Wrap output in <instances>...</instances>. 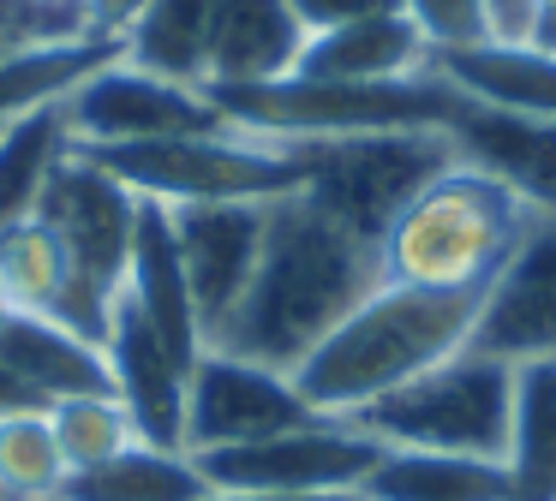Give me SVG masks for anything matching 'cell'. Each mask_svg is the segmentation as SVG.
I'll list each match as a JSON object with an SVG mask.
<instances>
[{
	"instance_id": "7c38bea8",
	"label": "cell",
	"mask_w": 556,
	"mask_h": 501,
	"mask_svg": "<svg viewBox=\"0 0 556 501\" xmlns=\"http://www.w3.org/2000/svg\"><path fill=\"white\" fill-rule=\"evenodd\" d=\"M168 221L186 262L198 329H204V346H210L222 334V322L233 317V305L245 298V286H252L269 203H168Z\"/></svg>"
},
{
	"instance_id": "e575fe53",
	"label": "cell",
	"mask_w": 556,
	"mask_h": 501,
	"mask_svg": "<svg viewBox=\"0 0 556 501\" xmlns=\"http://www.w3.org/2000/svg\"><path fill=\"white\" fill-rule=\"evenodd\" d=\"M7 406H42V400H37V394H25L7 370H0V412H7Z\"/></svg>"
},
{
	"instance_id": "5bb4252c",
	"label": "cell",
	"mask_w": 556,
	"mask_h": 501,
	"mask_svg": "<svg viewBox=\"0 0 556 501\" xmlns=\"http://www.w3.org/2000/svg\"><path fill=\"white\" fill-rule=\"evenodd\" d=\"M0 281H7L18 310L49 317L61 329H73L78 341L102 346V334H109V293L78 269L66 239L42 215L0 233Z\"/></svg>"
},
{
	"instance_id": "6da1fadb",
	"label": "cell",
	"mask_w": 556,
	"mask_h": 501,
	"mask_svg": "<svg viewBox=\"0 0 556 501\" xmlns=\"http://www.w3.org/2000/svg\"><path fill=\"white\" fill-rule=\"evenodd\" d=\"M377 281H383V269H377L371 239L341 227L305 191L276 197L252 286L210 346L269 370H293Z\"/></svg>"
},
{
	"instance_id": "603a6c76",
	"label": "cell",
	"mask_w": 556,
	"mask_h": 501,
	"mask_svg": "<svg viewBox=\"0 0 556 501\" xmlns=\"http://www.w3.org/2000/svg\"><path fill=\"white\" fill-rule=\"evenodd\" d=\"M216 12L222 0H144V12L121 30V60L138 72H156V78L204 84Z\"/></svg>"
},
{
	"instance_id": "3957f363",
	"label": "cell",
	"mask_w": 556,
	"mask_h": 501,
	"mask_svg": "<svg viewBox=\"0 0 556 501\" xmlns=\"http://www.w3.org/2000/svg\"><path fill=\"white\" fill-rule=\"evenodd\" d=\"M532 227V209L503 185L455 155L431 185L413 191V203L377 239V269L395 286L425 293H484L520 233Z\"/></svg>"
},
{
	"instance_id": "9c48e42d",
	"label": "cell",
	"mask_w": 556,
	"mask_h": 501,
	"mask_svg": "<svg viewBox=\"0 0 556 501\" xmlns=\"http://www.w3.org/2000/svg\"><path fill=\"white\" fill-rule=\"evenodd\" d=\"M66 131H73V150H90V143L204 138V131H228V119L210 102L204 84L156 78L126 60H109L66 95Z\"/></svg>"
},
{
	"instance_id": "7a4b0ae2",
	"label": "cell",
	"mask_w": 556,
	"mask_h": 501,
	"mask_svg": "<svg viewBox=\"0 0 556 501\" xmlns=\"http://www.w3.org/2000/svg\"><path fill=\"white\" fill-rule=\"evenodd\" d=\"M479 298L484 293H425L377 281L288 376L317 418H359L431 364L467 352Z\"/></svg>"
},
{
	"instance_id": "ab89813d",
	"label": "cell",
	"mask_w": 556,
	"mask_h": 501,
	"mask_svg": "<svg viewBox=\"0 0 556 501\" xmlns=\"http://www.w3.org/2000/svg\"><path fill=\"white\" fill-rule=\"evenodd\" d=\"M359 501H365V496H359Z\"/></svg>"
},
{
	"instance_id": "d6986e66",
	"label": "cell",
	"mask_w": 556,
	"mask_h": 501,
	"mask_svg": "<svg viewBox=\"0 0 556 501\" xmlns=\"http://www.w3.org/2000/svg\"><path fill=\"white\" fill-rule=\"evenodd\" d=\"M431 72V42L407 12L336 24V30L305 36L300 66L288 78H348V84H383V78H419Z\"/></svg>"
},
{
	"instance_id": "f546056e",
	"label": "cell",
	"mask_w": 556,
	"mask_h": 501,
	"mask_svg": "<svg viewBox=\"0 0 556 501\" xmlns=\"http://www.w3.org/2000/svg\"><path fill=\"white\" fill-rule=\"evenodd\" d=\"M305 36L336 30V24H359V18H383V12H407L401 0H293Z\"/></svg>"
},
{
	"instance_id": "5b68a950",
	"label": "cell",
	"mask_w": 556,
	"mask_h": 501,
	"mask_svg": "<svg viewBox=\"0 0 556 501\" xmlns=\"http://www.w3.org/2000/svg\"><path fill=\"white\" fill-rule=\"evenodd\" d=\"M78 155L156 203H276L312 185V143H269L233 126L204 138L90 143Z\"/></svg>"
},
{
	"instance_id": "e0dca14e",
	"label": "cell",
	"mask_w": 556,
	"mask_h": 501,
	"mask_svg": "<svg viewBox=\"0 0 556 501\" xmlns=\"http://www.w3.org/2000/svg\"><path fill=\"white\" fill-rule=\"evenodd\" d=\"M431 72L472 107L496 114H527V119H556V48L544 42H467V48H437Z\"/></svg>"
},
{
	"instance_id": "d590c367",
	"label": "cell",
	"mask_w": 556,
	"mask_h": 501,
	"mask_svg": "<svg viewBox=\"0 0 556 501\" xmlns=\"http://www.w3.org/2000/svg\"><path fill=\"white\" fill-rule=\"evenodd\" d=\"M37 7H54V12H85L90 0H37ZM85 18H90V12H85Z\"/></svg>"
},
{
	"instance_id": "ba28073f",
	"label": "cell",
	"mask_w": 556,
	"mask_h": 501,
	"mask_svg": "<svg viewBox=\"0 0 556 501\" xmlns=\"http://www.w3.org/2000/svg\"><path fill=\"white\" fill-rule=\"evenodd\" d=\"M210 489H264V496H359L383 460V441L353 418H312L240 448L192 453Z\"/></svg>"
},
{
	"instance_id": "8fae6325",
	"label": "cell",
	"mask_w": 556,
	"mask_h": 501,
	"mask_svg": "<svg viewBox=\"0 0 556 501\" xmlns=\"http://www.w3.org/2000/svg\"><path fill=\"white\" fill-rule=\"evenodd\" d=\"M467 352L496 364L556 358V215H532L520 245L484 286Z\"/></svg>"
},
{
	"instance_id": "277c9868",
	"label": "cell",
	"mask_w": 556,
	"mask_h": 501,
	"mask_svg": "<svg viewBox=\"0 0 556 501\" xmlns=\"http://www.w3.org/2000/svg\"><path fill=\"white\" fill-rule=\"evenodd\" d=\"M233 131L269 143H336L377 131H448L467 107L437 72L383 84L348 78H276V84H204Z\"/></svg>"
},
{
	"instance_id": "4fadbf2b",
	"label": "cell",
	"mask_w": 556,
	"mask_h": 501,
	"mask_svg": "<svg viewBox=\"0 0 556 501\" xmlns=\"http://www.w3.org/2000/svg\"><path fill=\"white\" fill-rule=\"evenodd\" d=\"M37 215L66 239L73 262L102 286V293H121L126 281V251H132V227H138V191L121 185L114 174H102L97 162H85L78 150H66L54 162L49 185H42Z\"/></svg>"
},
{
	"instance_id": "ac0fdd59",
	"label": "cell",
	"mask_w": 556,
	"mask_h": 501,
	"mask_svg": "<svg viewBox=\"0 0 556 501\" xmlns=\"http://www.w3.org/2000/svg\"><path fill=\"white\" fill-rule=\"evenodd\" d=\"M121 293L144 310V322L168 341V352L192 370L198 352H204V329H198V310H192V286H186V262H180V245H174L168 203L156 197H138V227H132V251H126Z\"/></svg>"
},
{
	"instance_id": "ffe728a7",
	"label": "cell",
	"mask_w": 556,
	"mask_h": 501,
	"mask_svg": "<svg viewBox=\"0 0 556 501\" xmlns=\"http://www.w3.org/2000/svg\"><path fill=\"white\" fill-rule=\"evenodd\" d=\"M305 24L293 0H222L204 84H276L300 66Z\"/></svg>"
},
{
	"instance_id": "484cf974",
	"label": "cell",
	"mask_w": 556,
	"mask_h": 501,
	"mask_svg": "<svg viewBox=\"0 0 556 501\" xmlns=\"http://www.w3.org/2000/svg\"><path fill=\"white\" fill-rule=\"evenodd\" d=\"M204 489L210 484H204L192 453H168V448L138 441V448L114 453L109 465L73 472L61 501H198Z\"/></svg>"
},
{
	"instance_id": "d6a6232c",
	"label": "cell",
	"mask_w": 556,
	"mask_h": 501,
	"mask_svg": "<svg viewBox=\"0 0 556 501\" xmlns=\"http://www.w3.org/2000/svg\"><path fill=\"white\" fill-rule=\"evenodd\" d=\"M198 501H359V496H264V489H204Z\"/></svg>"
},
{
	"instance_id": "4316f807",
	"label": "cell",
	"mask_w": 556,
	"mask_h": 501,
	"mask_svg": "<svg viewBox=\"0 0 556 501\" xmlns=\"http://www.w3.org/2000/svg\"><path fill=\"white\" fill-rule=\"evenodd\" d=\"M66 453L54 441L49 406L0 412V501H49L66 489Z\"/></svg>"
},
{
	"instance_id": "7402d4cb",
	"label": "cell",
	"mask_w": 556,
	"mask_h": 501,
	"mask_svg": "<svg viewBox=\"0 0 556 501\" xmlns=\"http://www.w3.org/2000/svg\"><path fill=\"white\" fill-rule=\"evenodd\" d=\"M365 501H508V465L479 453L383 448L377 472L359 489Z\"/></svg>"
},
{
	"instance_id": "f35d334b",
	"label": "cell",
	"mask_w": 556,
	"mask_h": 501,
	"mask_svg": "<svg viewBox=\"0 0 556 501\" xmlns=\"http://www.w3.org/2000/svg\"><path fill=\"white\" fill-rule=\"evenodd\" d=\"M49 501H61V496H49Z\"/></svg>"
},
{
	"instance_id": "cb8c5ba5",
	"label": "cell",
	"mask_w": 556,
	"mask_h": 501,
	"mask_svg": "<svg viewBox=\"0 0 556 501\" xmlns=\"http://www.w3.org/2000/svg\"><path fill=\"white\" fill-rule=\"evenodd\" d=\"M508 501H556V358L515 364L508 418Z\"/></svg>"
},
{
	"instance_id": "f1b7e54d",
	"label": "cell",
	"mask_w": 556,
	"mask_h": 501,
	"mask_svg": "<svg viewBox=\"0 0 556 501\" xmlns=\"http://www.w3.org/2000/svg\"><path fill=\"white\" fill-rule=\"evenodd\" d=\"M407 18L419 24V36L437 48H467V42H491L496 18H491V0H401Z\"/></svg>"
},
{
	"instance_id": "8d00e7d4",
	"label": "cell",
	"mask_w": 556,
	"mask_h": 501,
	"mask_svg": "<svg viewBox=\"0 0 556 501\" xmlns=\"http://www.w3.org/2000/svg\"><path fill=\"white\" fill-rule=\"evenodd\" d=\"M13 310L18 305H13V293H7V281H0V329H7V317H13Z\"/></svg>"
},
{
	"instance_id": "9a60e30c",
	"label": "cell",
	"mask_w": 556,
	"mask_h": 501,
	"mask_svg": "<svg viewBox=\"0 0 556 501\" xmlns=\"http://www.w3.org/2000/svg\"><path fill=\"white\" fill-rule=\"evenodd\" d=\"M102 352H109L114 394L126 400V412H132V424H138V441L168 448V453H186L180 429H186V376H192V370L168 352V341L150 329L144 310H138L126 293L109 298V334H102Z\"/></svg>"
},
{
	"instance_id": "1f68e13d",
	"label": "cell",
	"mask_w": 556,
	"mask_h": 501,
	"mask_svg": "<svg viewBox=\"0 0 556 501\" xmlns=\"http://www.w3.org/2000/svg\"><path fill=\"white\" fill-rule=\"evenodd\" d=\"M491 18H496V36L532 42V0H491Z\"/></svg>"
},
{
	"instance_id": "d4e9b609",
	"label": "cell",
	"mask_w": 556,
	"mask_h": 501,
	"mask_svg": "<svg viewBox=\"0 0 556 501\" xmlns=\"http://www.w3.org/2000/svg\"><path fill=\"white\" fill-rule=\"evenodd\" d=\"M73 150V131H66V102L30 107L25 119L0 131V233L18 221H30L42 203L54 162Z\"/></svg>"
},
{
	"instance_id": "52a82bcc",
	"label": "cell",
	"mask_w": 556,
	"mask_h": 501,
	"mask_svg": "<svg viewBox=\"0 0 556 501\" xmlns=\"http://www.w3.org/2000/svg\"><path fill=\"white\" fill-rule=\"evenodd\" d=\"M455 162L448 131H377V138H336L312 143V185L305 197L329 209L359 239H383L389 221Z\"/></svg>"
},
{
	"instance_id": "83f0119b",
	"label": "cell",
	"mask_w": 556,
	"mask_h": 501,
	"mask_svg": "<svg viewBox=\"0 0 556 501\" xmlns=\"http://www.w3.org/2000/svg\"><path fill=\"white\" fill-rule=\"evenodd\" d=\"M49 424H54V441L66 453V472H90V465H109L114 453L138 448V424L114 388L49 400Z\"/></svg>"
},
{
	"instance_id": "2e32d148",
	"label": "cell",
	"mask_w": 556,
	"mask_h": 501,
	"mask_svg": "<svg viewBox=\"0 0 556 501\" xmlns=\"http://www.w3.org/2000/svg\"><path fill=\"white\" fill-rule=\"evenodd\" d=\"M448 143L467 167L503 179L532 215H556V119L496 114V107H460Z\"/></svg>"
},
{
	"instance_id": "8992f818",
	"label": "cell",
	"mask_w": 556,
	"mask_h": 501,
	"mask_svg": "<svg viewBox=\"0 0 556 501\" xmlns=\"http://www.w3.org/2000/svg\"><path fill=\"white\" fill-rule=\"evenodd\" d=\"M508 418H515V364L479 352H455L413 376L407 388L365 406L353 424L371 429L383 448H431V453H508Z\"/></svg>"
},
{
	"instance_id": "44dd1931",
	"label": "cell",
	"mask_w": 556,
	"mask_h": 501,
	"mask_svg": "<svg viewBox=\"0 0 556 501\" xmlns=\"http://www.w3.org/2000/svg\"><path fill=\"white\" fill-rule=\"evenodd\" d=\"M0 370H7L25 394H37L42 406L66 400V394L114 388L109 352H102V346L78 341L73 329H61V322H49V317H30V310H13L7 329H0Z\"/></svg>"
},
{
	"instance_id": "4dcf8cb0",
	"label": "cell",
	"mask_w": 556,
	"mask_h": 501,
	"mask_svg": "<svg viewBox=\"0 0 556 501\" xmlns=\"http://www.w3.org/2000/svg\"><path fill=\"white\" fill-rule=\"evenodd\" d=\"M85 12H90V30L109 36V42H121V30L144 12V0H90Z\"/></svg>"
},
{
	"instance_id": "30bf717a",
	"label": "cell",
	"mask_w": 556,
	"mask_h": 501,
	"mask_svg": "<svg viewBox=\"0 0 556 501\" xmlns=\"http://www.w3.org/2000/svg\"><path fill=\"white\" fill-rule=\"evenodd\" d=\"M312 406L293 388L288 370L252 364V358H233L204 346L186 376V429L180 448L186 453H210V448H240V441H264L281 429L312 424Z\"/></svg>"
},
{
	"instance_id": "836d02e7",
	"label": "cell",
	"mask_w": 556,
	"mask_h": 501,
	"mask_svg": "<svg viewBox=\"0 0 556 501\" xmlns=\"http://www.w3.org/2000/svg\"><path fill=\"white\" fill-rule=\"evenodd\" d=\"M532 42L556 48V0H532Z\"/></svg>"
},
{
	"instance_id": "74e56055",
	"label": "cell",
	"mask_w": 556,
	"mask_h": 501,
	"mask_svg": "<svg viewBox=\"0 0 556 501\" xmlns=\"http://www.w3.org/2000/svg\"><path fill=\"white\" fill-rule=\"evenodd\" d=\"M7 54H13V48H7V42H0V60H7Z\"/></svg>"
}]
</instances>
